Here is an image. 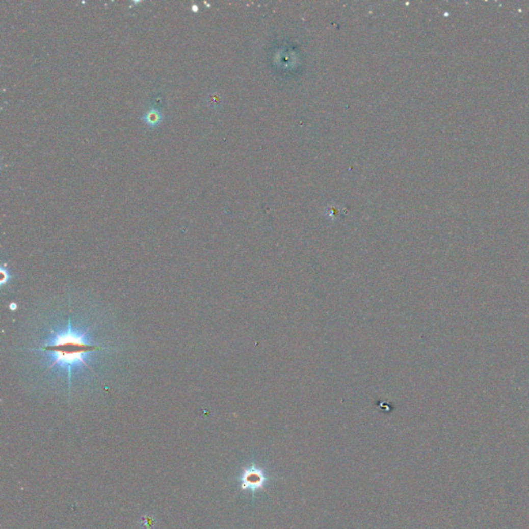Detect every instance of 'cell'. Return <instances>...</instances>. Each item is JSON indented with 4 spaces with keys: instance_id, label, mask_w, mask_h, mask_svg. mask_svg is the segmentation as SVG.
<instances>
[{
    "instance_id": "obj_2",
    "label": "cell",
    "mask_w": 529,
    "mask_h": 529,
    "mask_svg": "<svg viewBox=\"0 0 529 529\" xmlns=\"http://www.w3.org/2000/svg\"><path fill=\"white\" fill-rule=\"evenodd\" d=\"M264 480L266 479H264L262 472L259 469L250 467L249 469L245 470L242 475V479H241L242 488L249 489V490H256V489L262 487Z\"/></svg>"
},
{
    "instance_id": "obj_4",
    "label": "cell",
    "mask_w": 529,
    "mask_h": 529,
    "mask_svg": "<svg viewBox=\"0 0 529 529\" xmlns=\"http://www.w3.org/2000/svg\"><path fill=\"white\" fill-rule=\"evenodd\" d=\"M192 8H193L192 10H193L194 12H197V11H198V7H197V6H195V5H194V6L192 7Z\"/></svg>"
},
{
    "instance_id": "obj_3",
    "label": "cell",
    "mask_w": 529,
    "mask_h": 529,
    "mask_svg": "<svg viewBox=\"0 0 529 529\" xmlns=\"http://www.w3.org/2000/svg\"><path fill=\"white\" fill-rule=\"evenodd\" d=\"M163 119H164L163 112L157 107L150 108L142 116V120L150 128H154V127L158 126L162 123Z\"/></svg>"
},
{
    "instance_id": "obj_1",
    "label": "cell",
    "mask_w": 529,
    "mask_h": 529,
    "mask_svg": "<svg viewBox=\"0 0 529 529\" xmlns=\"http://www.w3.org/2000/svg\"><path fill=\"white\" fill-rule=\"evenodd\" d=\"M127 351L113 313L75 293L34 309L13 348L34 390L67 401L107 392Z\"/></svg>"
}]
</instances>
